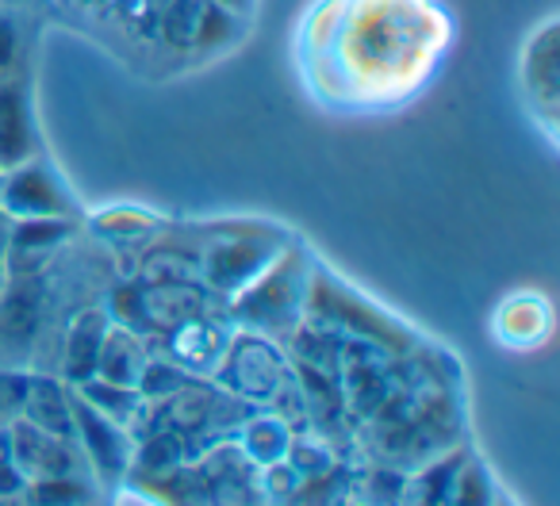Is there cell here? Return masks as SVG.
Here are the masks:
<instances>
[{
	"label": "cell",
	"mask_w": 560,
	"mask_h": 506,
	"mask_svg": "<svg viewBox=\"0 0 560 506\" xmlns=\"http://www.w3.org/2000/svg\"><path fill=\"white\" fill-rule=\"evenodd\" d=\"M457 47L445 0H312L292 27V70L335 116H392L415 104Z\"/></svg>",
	"instance_id": "1"
},
{
	"label": "cell",
	"mask_w": 560,
	"mask_h": 506,
	"mask_svg": "<svg viewBox=\"0 0 560 506\" xmlns=\"http://www.w3.org/2000/svg\"><path fill=\"white\" fill-rule=\"evenodd\" d=\"M514 93L529 123L541 139L557 142L560 127V16L549 12L541 24L529 27L514 58Z\"/></svg>",
	"instance_id": "2"
},
{
	"label": "cell",
	"mask_w": 560,
	"mask_h": 506,
	"mask_svg": "<svg viewBox=\"0 0 560 506\" xmlns=\"http://www.w3.org/2000/svg\"><path fill=\"white\" fill-rule=\"evenodd\" d=\"M0 208L20 219H58L66 211L58 177L39 157L0 169Z\"/></svg>",
	"instance_id": "3"
},
{
	"label": "cell",
	"mask_w": 560,
	"mask_h": 506,
	"mask_svg": "<svg viewBox=\"0 0 560 506\" xmlns=\"http://www.w3.org/2000/svg\"><path fill=\"white\" fill-rule=\"evenodd\" d=\"M39 150V123L32 104V78H12L0 85V169L27 162Z\"/></svg>",
	"instance_id": "4"
},
{
	"label": "cell",
	"mask_w": 560,
	"mask_h": 506,
	"mask_svg": "<svg viewBox=\"0 0 560 506\" xmlns=\"http://www.w3.org/2000/svg\"><path fill=\"white\" fill-rule=\"evenodd\" d=\"M108 334V319L101 311H81L73 319V330L66 338V373L73 380H89L96 376V357H101V342Z\"/></svg>",
	"instance_id": "5"
},
{
	"label": "cell",
	"mask_w": 560,
	"mask_h": 506,
	"mask_svg": "<svg viewBox=\"0 0 560 506\" xmlns=\"http://www.w3.org/2000/svg\"><path fill=\"white\" fill-rule=\"evenodd\" d=\"M549 334V307L541 296H514L495 322V338L511 345H534Z\"/></svg>",
	"instance_id": "6"
},
{
	"label": "cell",
	"mask_w": 560,
	"mask_h": 506,
	"mask_svg": "<svg viewBox=\"0 0 560 506\" xmlns=\"http://www.w3.org/2000/svg\"><path fill=\"white\" fill-rule=\"evenodd\" d=\"M24 411L32 419V426L47 429V434H70L73 429L70 396L55 380H27Z\"/></svg>",
	"instance_id": "7"
},
{
	"label": "cell",
	"mask_w": 560,
	"mask_h": 506,
	"mask_svg": "<svg viewBox=\"0 0 560 506\" xmlns=\"http://www.w3.org/2000/svg\"><path fill=\"white\" fill-rule=\"evenodd\" d=\"M27 20L12 4H0V85L27 78Z\"/></svg>",
	"instance_id": "8"
},
{
	"label": "cell",
	"mask_w": 560,
	"mask_h": 506,
	"mask_svg": "<svg viewBox=\"0 0 560 506\" xmlns=\"http://www.w3.org/2000/svg\"><path fill=\"white\" fill-rule=\"evenodd\" d=\"M24 396H27V380L12 373H0V426L12 419V414L24 411Z\"/></svg>",
	"instance_id": "9"
},
{
	"label": "cell",
	"mask_w": 560,
	"mask_h": 506,
	"mask_svg": "<svg viewBox=\"0 0 560 506\" xmlns=\"http://www.w3.org/2000/svg\"><path fill=\"white\" fill-rule=\"evenodd\" d=\"M211 4H219V9H226L231 16H254V9H257V0H211Z\"/></svg>",
	"instance_id": "10"
},
{
	"label": "cell",
	"mask_w": 560,
	"mask_h": 506,
	"mask_svg": "<svg viewBox=\"0 0 560 506\" xmlns=\"http://www.w3.org/2000/svg\"><path fill=\"white\" fill-rule=\"evenodd\" d=\"M9 234H12V223H9V211L0 208V258H4V249H9Z\"/></svg>",
	"instance_id": "11"
},
{
	"label": "cell",
	"mask_w": 560,
	"mask_h": 506,
	"mask_svg": "<svg viewBox=\"0 0 560 506\" xmlns=\"http://www.w3.org/2000/svg\"><path fill=\"white\" fill-rule=\"evenodd\" d=\"M0 4H12V9H24V0H0Z\"/></svg>",
	"instance_id": "12"
}]
</instances>
